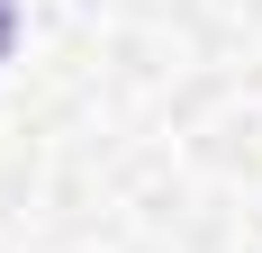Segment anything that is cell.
Here are the masks:
<instances>
[{
	"instance_id": "cell-1",
	"label": "cell",
	"mask_w": 262,
	"mask_h": 253,
	"mask_svg": "<svg viewBox=\"0 0 262 253\" xmlns=\"http://www.w3.org/2000/svg\"><path fill=\"white\" fill-rule=\"evenodd\" d=\"M9 27H18V0H0V54H9Z\"/></svg>"
}]
</instances>
